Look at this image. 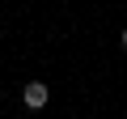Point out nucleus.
I'll return each instance as SVG.
<instances>
[{"label": "nucleus", "instance_id": "nucleus-1", "mask_svg": "<svg viewBox=\"0 0 127 119\" xmlns=\"http://www.w3.org/2000/svg\"><path fill=\"white\" fill-rule=\"evenodd\" d=\"M47 98H51V89H47L42 81H26V85H21V102H26L30 111H42Z\"/></svg>", "mask_w": 127, "mask_h": 119}, {"label": "nucleus", "instance_id": "nucleus-2", "mask_svg": "<svg viewBox=\"0 0 127 119\" xmlns=\"http://www.w3.org/2000/svg\"><path fill=\"white\" fill-rule=\"evenodd\" d=\"M119 43H123V51H127V30H123V34H119Z\"/></svg>", "mask_w": 127, "mask_h": 119}]
</instances>
